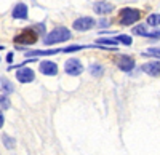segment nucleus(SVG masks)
I'll list each match as a JSON object with an SVG mask.
<instances>
[{"label":"nucleus","instance_id":"1","mask_svg":"<svg viewBox=\"0 0 160 155\" xmlns=\"http://www.w3.org/2000/svg\"><path fill=\"white\" fill-rule=\"evenodd\" d=\"M72 38V32L68 29V27H62V26H59V27H55L50 34L45 35L43 38V43L45 45H58V43H62V42H68Z\"/></svg>","mask_w":160,"mask_h":155},{"label":"nucleus","instance_id":"12","mask_svg":"<svg viewBox=\"0 0 160 155\" xmlns=\"http://www.w3.org/2000/svg\"><path fill=\"white\" fill-rule=\"evenodd\" d=\"M0 85H2L3 93H13L15 91V86H13V83L7 79V77H0Z\"/></svg>","mask_w":160,"mask_h":155},{"label":"nucleus","instance_id":"5","mask_svg":"<svg viewBox=\"0 0 160 155\" xmlns=\"http://www.w3.org/2000/svg\"><path fill=\"white\" fill-rule=\"evenodd\" d=\"M93 26H96V21L93 19L91 16H80L78 19L74 21L72 27L78 32H87L90 29H93Z\"/></svg>","mask_w":160,"mask_h":155},{"label":"nucleus","instance_id":"18","mask_svg":"<svg viewBox=\"0 0 160 155\" xmlns=\"http://www.w3.org/2000/svg\"><path fill=\"white\" fill-rule=\"evenodd\" d=\"M144 37H151V38H160V31H157V32H146L144 34Z\"/></svg>","mask_w":160,"mask_h":155},{"label":"nucleus","instance_id":"11","mask_svg":"<svg viewBox=\"0 0 160 155\" xmlns=\"http://www.w3.org/2000/svg\"><path fill=\"white\" fill-rule=\"evenodd\" d=\"M11 16L15 19H28V5L26 3H16L13 7Z\"/></svg>","mask_w":160,"mask_h":155},{"label":"nucleus","instance_id":"8","mask_svg":"<svg viewBox=\"0 0 160 155\" xmlns=\"http://www.w3.org/2000/svg\"><path fill=\"white\" fill-rule=\"evenodd\" d=\"M38 70L43 75L53 77V75L58 74V66H56V62H53V61H42L38 66Z\"/></svg>","mask_w":160,"mask_h":155},{"label":"nucleus","instance_id":"19","mask_svg":"<svg viewBox=\"0 0 160 155\" xmlns=\"http://www.w3.org/2000/svg\"><path fill=\"white\" fill-rule=\"evenodd\" d=\"M108 26H109V19L102 18V19L99 21V27H108Z\"/></svg>","mask_w":160,"mask_h":155},{"label":"nucleus","instance_id":"20","mask_svg":"<svg viewBox=\"0 0 160 155\" xmlns=\"http://www.w3.org/2000/svg\"><path fill=\"white\" fill-rule=\"evenodd\" d=\"M3 123H5V117H3V112L0 110V128L3 126Z\"/></svg>","mask_w":160,"mask_h":155},{"label":"nucleus","instance_id":"23","mask_svg":"<svg viewBox=\"0 0 160 155\" xmlns=\"http://www.w3.org/2000/svg\"><path fill=\"white\" fill-rule=\"evenodd\" d=\"M0 61H2V58H0Z\"/></svg>","mask_w":160,"mask_h":155},{"label":"nucleus","instance_id":"13","mask_svg":"<svg viewBox=\"0 0 160 155\" xmlns=\"http://www.w3.org/2000/svg\"><path fill=\"white\" fill-rule=\"evenodd\" d=\"M102 72H104V67L101 66V64H91L90 66V74L93 77H101Z\"/></svg>","mask_w":160,"mask_h":155},{"label":"nucleus","instance_id":"4","mask_svg":"<svg viewBox=\"0 0 160 155\" xmlns=\"http://www.w3.org/2000/svg\"><path fill=\"white\" fill-rule=\"evenodd\" d=\"M64 70H66V74L71 75V77H77V75H80V74L83 72V66H82V62H80V59L71 58V59L66 61Z\"/></svg>","mask_w":160,"mask_h":155},{"label":"nucleus","instance_id":"21","mask_svg":"<svg viewBox=\"0 0 160 155\" xmlns=\"http://www.w3.org/2000/svg\"><path fill=\"white\" fill-rule=\"evenodd\" d=\"M7 61H8V62H11V61H13V53H8V56H7Z\"/></svg>","mask_w":160,"mask_h":155},{"label":"nucleus","instance_id":"15","mask_svg":"<svg viewBox=\"0 0 160 155\" xmlns=\"http://www.w3.org/2000/svg\"><path fill=\"white\" fill-rule=\"evenodd\" d=\"M115 40H117L118 43H123V45H127V46H130V45L133 43V38H131L130 35H125V34H120V35H117V37H115Z\"/></svg>","mask_w":160,"mask_h":155},{"label":"nucleus","instance_id":"14","mask_svg":"<svg viewBox=\"0 0 160 155\" xmlns=\"http://www.w3.org/2000/svg\"><path fill=\"white\" fill-rule=\"evenodd\" d=\"M148 26H151V27H157V26H160V15H157V13L149 15L148 16Z\"/></svg>","mask_w":160,"mask_h":155},{"label":"nucleus","instance_id":"7","mask_svg":"<svg viewBox=\"0 0 160 155\" xmlns=\"http://www.w3.org/2000/svg\"><path fill=\"white\" fill-rule=\"evenodd\" d=\"M117 66H118L120 70H123V72H131L133 69H135V59H133L131 56L122 55V56H118V59H117Z\"/></svg>","mask_w":160,"mask_h":155},{"label":"nucleus","instance_id":"3","mask_svg":"<svg viewBox=\"0 0 160 155\" xmlns=\"http://www.w3.org/2000/svg\"><path fill=\"white\" fill-rule=\"evenodd\" d=\"M37 40H38V32H35L34 29H24L15 37V43L21 45H34Z\"/></svg>","mask_w":160,"mask_h":155},{"label":"nucleus","instance_id":"17","mask_svg":"<svg viewBox=\"0 0 160 155\" xmlns=\"http://www.w3.org/2000/svg\"><path fill=\"white\" fill-rule=\"evenodd\" d=\"M3 143H5V146L8 147V149H13V147H15V139H13V138H10V136H7V134H3Z\"/></svg>","mask_w":160,"mask_h":155},{"label":"nucleus","instance_id":"2","mask_svg":"<svg viewBox=\"0 0 160 155\" xmlns=\"http://www.w3.org/2000/svg\"><path fill=\"white\" fill-rule=\"evenodd\" d=\"M141 18V11L136 8H122L118 13V22L122 26H131Z\"/></svg>","mask_w":160,"mask_h":155},{"label":"nucleus","instance_id":"6","mask_svg":"<svg viewBox=\"0 0 160 155\" xmlns=\"http://www.w3.org/2000/svg\"><path fill=\"white\" fill-rule=\"evenodd\" d=\"M35 79V72L31 67H21L19 70H16V80L19 83H29L34 82Z\"/></svg>","mask_w":160,"mask_h":155},{"label":"nucleus","instance_id":"9","mask_svg":"<svg viewBox=\"0 0 160 155\" xmlns=\"http://www.w3.org/2000/svg\"><path fill=\"white\" fill-rule=\"evenodd\" d=\"M93 10H95V13H98V15L104 16V15H109V13H112L114 10V5L106 2V0H99V2L93 3Z\"/></svg>","mask_w":160,"mask_h":155},{"label":"nucleus","instance_id":"22","mask_svg":"<svg viewBox=\"0 0 160 155\" xmlns=\"http://www.w3.org/2000/svg\"><path fill=\"white\" fill-rule=\"evenodd\" d=\"M2 48H3V46H0V50H2Z\"/></svg>","mask_w":160,"mask_h":155},{"label":"nucleus","instance_id":"16","mask_svg":"<svg viewBox=\"0 0 160 155\" xmlns=\"http://www.w3.org/2000/svg\"><path fill=\"white\" fill-rule=\"evenodd\" d=\"M10 106H11V101L8 99V96H5V94H0V110H7V109H10Z\"/></svg>","mask_w":160,"mask_h":155},{"label":"nucleus","instance_id":"10","mask_svg":"<svg viewBox=\"0 0 160 155\" xmlns=\"http://www.w3.org/2000/svg\"><path fill=\"white\" fill-rule=\"evenodd\" d=\"M142 72L151 77H160V61H151L142 64Z\"/></svg>","mask_w":160,"mask_h":155}]
</instances>
